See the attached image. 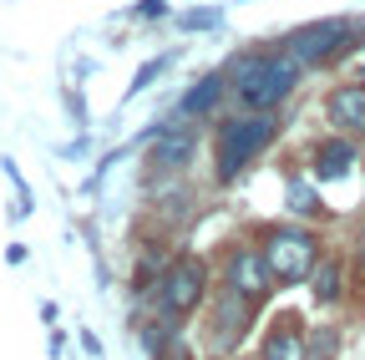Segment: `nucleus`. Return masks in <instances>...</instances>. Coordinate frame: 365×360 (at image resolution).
<instances>
[{
    "instance_id": "nucleus-1",
    "label": "nucleus",
    "mask_w": 365,
    "mask_h": 360,
    "mask_svg": "<svg viewBox=\"0 0 365 360\" xmlns=\"http://www.w3.org/2000/svg\"><path fill=\"white\" fill-rule=\"evenodd\" d=\"M234 86H239V102L249 107V112H269V107H279L289 92H294V81H299V56L294 51H259V56H244V61H234Z\"/></svg>"
},
{
    "instance_id": "nucleus-2",
    "label": "nucleus",
    "mask_w": 365,
    "mask_h": 360,
    "mask_svg": "<svg viewBox=\"0 0 365 360\" xmlns=\"http://www.w3.org/2000/svg\"><path fill=\"white\" fill-rule=\"evenodd\" d=\"M274 132H279V122L269 112H249L239 122H223L218 127V183H234L239 168H249L274 143Z\"/></svg>"
},
{
    "instance_id": "nucleus-3",
    "label": "nucleus",
    "mask_w": 365,
    "mask_h": 360,
    "mask_svg": "<svg viewBox=\"0 0 365 360\" xmlns=\"http://www.w3.org/2000/svg\"><path fill=\"white\" fill-rule=\"evenodd\" d=\"M314 259H319V244L309 229H274L264 239V264H269V274L279 279V284H299L314 274Z\"/></svg>"
},
{
    "instance_id": "nucleus-4",
    "label": "nucleus",
    "mask_w": 365,
    "mask_h": 360,
    "mask_svg": "<svg viewBox=\"0 0 365 360\" xmlns=\"http://www.w3.org/2000/svg\"><path fill=\"white\" fill-rule=\"evenodd\" d=\"M203 289H208V269H203V259H188V254H182V259L168 264V274L158 279V304H163L168 320H182V314L198 309Z\"/></svg>"
},
{
    "instance_id": "nucleus-5",
    "label": "nucleus",
    "mask_w": 365,
    "mask_h": 360,
    "mask_svg": "<svg viewBox=\"0 0 365 360\" xmlns=\"http://www.w3.org/2000/svg\"><path fill=\"white\" fill-rule=\"evenodd\" d=\"M350 46H355V26L350 21H319V26H299L284 51H294L299 66H319V61H335Z\"/></svg>"
},
{
    "instance_id": "nucleus-6",
    "label": "nucleus",
    "mask_w": 365,
    "mask_h": 360,
    "mask_svg": "<svg viewBox=\"0 0 365 360\" xmlns=\"http://www.w3.org/2000/svg\"><path fill=\"white\" fill-rule=\"evenodd\" d=\"M223 279H228V289H239L249 299H264L269 284H274L269 264H264V249H234L228 264H223Z\"/></svg>"
},
{
    "instance_id": "nucleus-7",
    "label": "nucleus",
    "mask_w": 365,
    "mask_h": 360,
    "mask_svg": "<svg viewBox=\"0 0 365 360\" xmlns=\"http://www.w3.org/2000/svg\"><path fill=\"white\" fill-rule=\"evenodd\" d=\"M325 117L340 138H365V81H350V86H335L330 102H325Z\"/></svg>"
},
{
    "instance_id": "nucleus-8",
    "label": "nucleus",
    "mask_w": 365,
    "mask_h": 360,
    "mask_svg": "<svg viewBox=\"0 0 365 360\" xmlns=\"http://www.w3.org/2000/svg\"><path fill=\"white\" fill-rule=\"evenodd\" d=\"M244 330H249V294L228 289L218 299V309H213V340H218V350H234L244 340Z\"/></svg>"
},
{
    "instance_id": "nucleus-9",
    "label": "nucleus",
    "mask_w": 365,
    "mask_h": 360,
    "mask_svg": "<svg viewBox=\"0 0 365 360\" xmlns=\"http://www.w3.org/2000/svg\"><path fill=\"white\" fill-rule=\"evenodd\" d=\"M188 158H193V132L168 122V127L158 132V143H153V168H158V173H173V168H182Z\"/></svg>"
},
{
    "instance_id": "nucleus-10",
    "label": "nucleus",
    "mask_w": 365,
    "mask_h": 360,
    "mask_svg": "<svg viewBox=\"0 0 365 360\" xmlns=\"http://www.w3.org/2000/svg\"><path fill=\"white\" fill-rule=\"evenodd\" d=\"M355 158H360V153H355V143H350V138L319 143V148H314V173H319V178H345Z\"/></svg>"
},
{
    "instance_id": "nucleus-11",
    "label": "nucleus",
    "mask_w": 365,
    "mask_h": 360,
    "mask_svg": "<svg viewBox=\"0 0 365 360\" xmlns=\"http://www.w3.org/2000/svg\"><path fill=\"white\" fill-rule=\"evenodd\" d=\"M264 360H309V345H304L294 320H279V330H274L269 345H264Z\"/></svg>"
},
{
    "instance_id": "nucleus-12",
    "label": "nucleus",
    "mask_w": 365,
    "mask_h": 360,
    "mask_svg": "<svg viewBox=\"0 0 365 360\" xmlns=\"http://www.w3.org/2000/svg\"><path fill=\"white\" fill-rule=\"evenodd\" d=\"M309 289H314V299H319V304H335V299H340V264H335V259L314 264V274H309Z\"/></svg>"
},
{
    "instance_id": "nucleus-13",
    "label": "nucleus",
    "mask_w": 365,
    "mask_h": 360,
    "mask_svg": "<svg viewBox=\"0 0 365 360\" xmlns=\"http://www.w3.org/2000/svg\"><path fill=\"white\" fill-rule=\"evenodd\" d=\"M218 97H223V76H208L203 86H193V92L182 97V112H188V117H198V112H208Z\"/></svg>"
},
{
    "instance_id": "nucleus-14",
    "label": "nucleus",
    "mask_w": 365,
    "mask_h": 360,
    "mask_svg": "<svg viewBox=\"0 0 365 360\" xmlns=\"http://www.w3.org/2000/svg\"><path fill=\"white\" fill-rule=\"evenodd\" d=\"M335 350H340V335H335V330H325V335L309 340V360H330Z\"/></svg>"
},
{
    "instance_id": "nucleus-15",
    "label": "nucleus",
    "mask_w": 365,
    "mask_h": 360,
    "mask_svg": "<svg viewBox=\"0 0 365 360\" xmlns=\"http://www.w3.org/2000/svg\"><path fill=\"white\" fill-rule=\"evenodd\" d=\"M143 340H148V350H153V355H163V350H168V340H173V325H158V330H148Z\"/></svg>"
},
{
    "instance_id": "nucleus-16",
    "label": "nucleus",
    "mask_w": 365,
    "mask_h": 360,
    "mask_svg": "<svg viewBox=\"0 0 365 360\" xmlns=\"http://www.w3.org/2000/svg\"><path fill=\"white\" fill-rule=\"evenodd\" d=\"M355 254H360V264H365V234H360V244H355Z\"/></svg>"
},
{
    "instance_id": "nucleus-17",
    "label": "nucleus",
    "mask_w": 365,
    "mask_h": 360,
    "mask_svg": "<svg viewBox=\"0 0 365 360\" xmlns=\"http://www.w3.org/2000/svg\"><path fill=\"white\" fill-rule=\"evenodd\" d=\"M173 360H188V355H182V350H178V355H173Z\"/></svg>"
},
{
    "instance_id": "nucleus-18",
    "label": "nucleus",
    "mask_w": 365,
    "mask_h": 360,
    "mask_svg": "<svg viewBox=\"0 0 365 360\" xmlns=\"http://www.w3.org/2000/svg\"><path fill=\"white\" fill-rule=\"evenodd\" d=\"M360 81H365V71H360Z\"/></svg>"
}]
</instances>
